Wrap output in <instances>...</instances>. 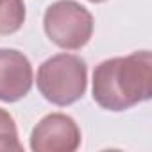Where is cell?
<instances>
[{
  "label": "cell",
  "instance_id": "obj_7",
  "mask_svg": "<svg viewBox=\"0 0 152 152\" xmlns=\"http://www.w3.org/2000/svg\"><path fill=\"white\" fill-rule=\"evenodd\" d=\"M0 150H16L22 152L23 147L18 140V131L13 116L0 107Z\"/></svg>",
  "mask_w": 152,
  "mask_h": 152
},
{
  "label": "cell",
  "instance_id": "obj_5",
  "mask_svg": "<svg viewBox=\"0 0 152 152\" xmlns=\"http://www.w3.org/2000/svg\"><path fill=\"white\" fill-rule=\"evenodd\" d=\"M32 88L31 61L15 48H0V100L16 102Z\"/></svg>",
  "mask_w": 152,
  "mask_h": 152
},
{
  "label": "cell",
  "instance_id": "obj_4",
  "mask_svg": "<svg viewBox=\"0 0 152 152\" xmlns=\"http://www.w3.org/2000/svg\"><path fill=\"white\" fill-rule=\"evenodd\" d=\"M81 145V131L75 120L63 113H52L39 120L31 134L34 152H73Z\"/></svg>",
  "mask_w": 152,
  "mask_h": 152
},
{
  "label": "cell",
  "instance_id": "obj_1",
  "mask_svg": "<svg viewBox=\"0 0 152 152\" xmlns=\"http://www.w3.org/2000/svg\"><path fill=\"white\" fill-rule=\"evenodd\" d=\"M152 97V54L134 52L102 61L93 72V100L107 111H125Z\"/></svg>",
  "mask_w": 152,
  "mask_h": 152
},
{
  "label": "cell",
  "instance_id": "obj_3",
  "mask_svg": "<svg viewBox=\"0 0 152 152\" xmlns=\"http://www.w3.org/2000/svg\"><path fill=\"white\" fill-rule=\"evenodd\" d=\"M43 27L48 39L57 47L79 50L93 34V16L75 0H57L47 7Z\"/></svg>",
  "mask_w": 152,
  "mask_h": 152
},
{
  "label": "cell",
  "instance_id": "obj_2",
  "mask_svg": "<svg viewBox=\"0 0 152 152\" xmlns=\"http://www.w3.org/2000/svg\"><path fill=\"white\" fill-rule=\"evenodd\" d=\"M38 90L56 106H70L86 93L88 66L73 54H57L47 59L38 70Z\"/></svg>",
  "mask_w": 152,
  "mask_h": 152
},
{
  "label": "cell",
  "instance_id": "obj_6",
  "mask_svg": "<svg viewBox=\"0 0 152 152\" xmlns=\"http://www.w3.org/2000/svg\"><path fill=\"white\" fill-rule=\"evenodd\" d=\"M25 22L23 0H0V36L15 34Z\"/></svg>",
  "mask_w": 152,
  "mask_h": 152
},
{
  "label": "cell",
  "instance_id": "obj_8",
  "mask_svg": "<svg viewBox=\"0 0 152 152\" xmlns=\"http://www.w3.org/2000/svg\"><path fill=\"white\" fill-rule=\"evenodd\" d=\"M90 2H93V4H100V2H106V0H90Z\"/></svg>",
  "mask_w": 152,
  "mask_h": 152
}]
</instances>
